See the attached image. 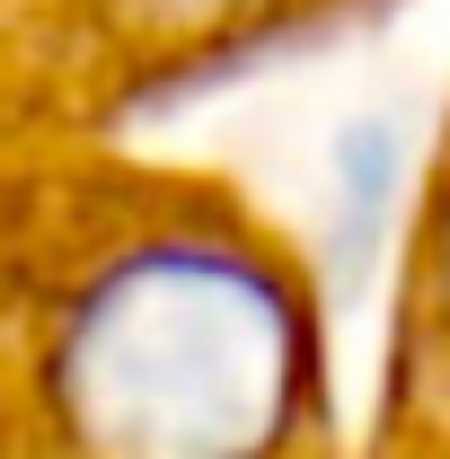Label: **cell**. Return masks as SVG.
<instances>
[{"mask_svg":"<svg viewBox=\"0 0 450 459\" xmlns=\"http://www.w3.org/2000/svg\"><path fill=\"white\" fill-rule=\"evenodd\" d=\"M300 362V309L265 265L169 238L80 291L54 389L89 459H265Z\"/></svg>","mask_w":450,"mask_h":459,"instance_id":"1","label":"cell"}]
</instances>
